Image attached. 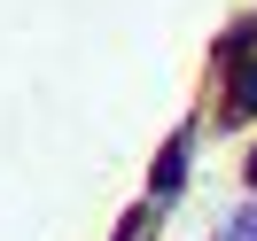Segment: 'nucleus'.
<instances>
[{"label":"nucleus","instance_id":"f257e3e1","mask_svg":"<svg viewBox=\"0 0 257 241\" xmlns=\"http://www.w3.org/2000/svg\"><path fill=\"white\" fill-rule=\"evenodd\" d=\"M257 109V63H241L234 70V101H226V117H249Z\"/></svg>","mask_w":257,"mask_h":241},{"label":"nucleus","instance_id":"7ed1b4c3","mask_svg":"<svg viewBox=\"0 0 257 241\" xmlns=\"http://www.w3.org/2000/svg\"><path fill=\"white\" fill-rule=\"evenodd\" d=\"M226 241H257V210H241V218H234V233H226Z\"/></svg>","mask_w":257,"mask_h":241},{"label":"nucleus","instance_id":"f03ea898","mask_svg":"<svg viewBox=\"0 0 257 241\" xmlns=\"http://www.w3.org/2000/svg\"><path fill=\"white\" fill-rule=\"evenodd\" d=\"M179 163H187V148H164V163H156V194L179 187Z\"/></svg>","mask_w":257,"mask_h":241},{"label":"nucleus","instance_id":"20e7f679","mask_svg":"<svg viewBox=\"0 0 257 241\" xmlns=\"http://www.w3.org/2000/svg\"><path fill=\"white\" fill-rule=\"evenodd\" d=\"M249 187H257V156H249Z\"/></svg>","mask_w":257,"mask_h":241}]
</instances>
